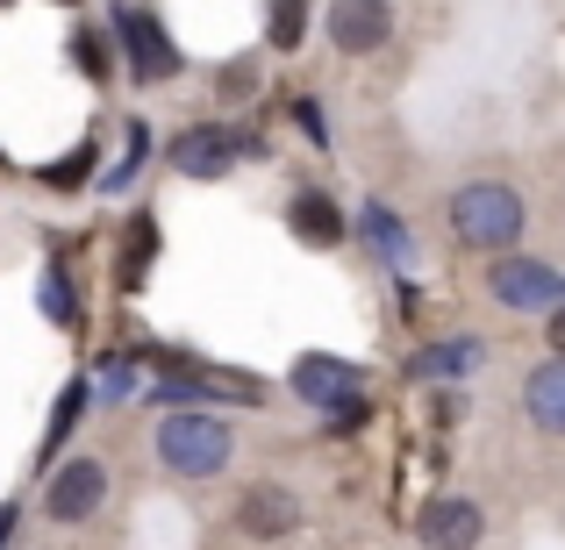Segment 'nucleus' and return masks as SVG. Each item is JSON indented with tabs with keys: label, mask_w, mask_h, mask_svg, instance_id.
I'll use <instances>...</instances> for the list:
<instances>
[{
	"label": "nucleus",
	"mask_w": 565,
	"mask_h": 550,
	"mask_svg": "<svg viewBox=\"0 0 565 550\" xmlns=\"http://www.w3.org/2000/svg\"><path fill=\"white\" fill-rule=\"evenodd\" d=\"M444 229H451V244L472 250V258H501V250L523 244L530 201L509 172H472V180H458L451 201H444Z\"/></svg>",
	"instance_id": "obj_1"
},
{
	"label": "nucleus",
	"mask_w": 565,
	"mask_h": 550,
	"mask_svg": "<svg viewBox=\"0 0 565 550\" xmlns=\"http://www.w3.org/2000/svg\"><path fill=\"white\" fill-rule=\"evenodd\" d=\"M151 451L172 479L201 486V479H222V472H230L236 429H230V414H215V408H166L158 429H151Z\"/></svg>",
	"instance_id": "obj_2"
},
{
	"label": "nucleus",
	"mask_w": 565,
	"mask_h": 550,
	"mask_svg": "<svg viewBox=\"0 0 565 550\" xmlns=\"http://www.w3.org/2000/svg\"><path fill=\"white\" fill-rule=\"evenodd\" d=\"M108 500H115V465L94 457V451H79L43 479V522L51 529H86V522H100Z\"/></svg>",
	"instance_id": "obj_3"
},
{
	"label": "nucleus",
	"mask_w": 565,
	"mask_h": 550,
	"mask_svg": "<svg viewBox=\"0 0 565 550\" xmlns=\"http://www.w3.org/2000/svg\"><path fill=\"white\" fill-rule=\"evenodd\" d=\"M487 301L501 308V315H552L565 308V272L544 258H530V250H501V258H487Z\"/></svg>",
	"instance_id": "obj_4"
},
{
	"label": "nucleus",
	"mask_w": 565,
	"mask_h": 550,
	"mask_svg": "<svg viewBox=\"0 0 565 550\" xmlns=\"http://www.w3.org/2000/svg\"><path fill=\"white\" fill-rule=\"evenodd\" d=\"M108 22H115V36H122V51H129V79H137V86H166V79L186 72V57H180V43L166 36L158 8H143V0H115Z\"/></svg>",
	"instance_id": "obj_5"
},
{
	"label": "nucleus",
	"mask_w": 565,
	"mask_h": 550,
	"mask_svg": "<svg viewBox=\"0 0 565 550\" xmlns=\"http://www.w3.org/2000/svg\"><path fill=\"white\" fill-rule=\"evenodd\" d=\"M230 529L244 543H294L308 529V508L287 479H250V486H236V500H230Z\"/></svg>",
	"instance_id": "obj_6"
},
{
	"label": "nucleus",
	"mask_w": 565,
	"mask_h": 550,
	"mask_svg": "<svg viewBox=\"0 0 565 550\" xmlns=\"http://www.w3.org/2000/svg\"><path fill=\"white\" fill-rule=\"evenodd\" d=\"M322 36H330L337 57L365 65V57H380L386 43L401 36V8L394 0H330V8H322Z\"/></svg>",
	"instance_id": "obj_7"
},
{
	"label": "nucleus",
	"mask_w": 565,
	"mask_h": 550,
	"mask_svg": "<svg viewBox=\"0 0 565 550\" xmlns=\"http://www.w3.org/2000/svg\"><path fill=\"white\" fill-rule=\"evenodd\" d=\"M236 129H222V122H186V129H172V143H166V165L180 172V180H201V186H215V180H230L236 172Z\"/></svg>",
	"instance_id": "obj_8"
},
{
	"label": "nucleus",
	"mask_w": 565,
	"mask_h": 550,
	"mask_svg": "<svg viewBox=\"0 0 565 550\" xmlns=\"http://www.w3.org/2000/svg\"><path fill=\"white\" fill-rule=\"evenodd\" d=\"M415 543L423 550H480L487 543V508L472 494H437L415 515Z\"/></svg>",
	"instance_id": "obj_9"
},
{
	"label": "nucleus",
	"mask_w": 565,
	"mask_h": 550,
	"mask_svg": "<svg viewBox=\"0 0 565 550\" xmlns=\"http://www.w3.org/2000/svg\"><path fill=\"white\" fill-rule=\"evenodd\" d=\"M287 229L308 250H337L344 244V207L330 201V186H294L287 193Z\"/></svg>",
	"instance_id": "obj_10"
},
{
	"label": "nucleus",
	"mask_w": 565,
	"mask_h": 550,
	"mask_svg": "<svg viewBox=\"0 0 565 550\" xmlns=\"http://www.w3.org/2000/svg\"><path fill=\"white\" fill-rule=\"evenodd\" d=\"M523 422L544 443H565V358H544L523 371Z\"/></svg>",
	"instance_id": "obj_11"
},
{
	"label": "nucleus",
	"mask_w": 565,
	"mask_h": 550,
	"mask_svg": "<svg viewBox=\"0 0 565 550\" xmlns=\"http://www.w3.org/2000/svg\"><path fill=\"white\" fill-rule=\"evenodd\" d=\"M308 14H316L308 0H265V43H273L279 57H294L308 43Z\"/></svg>",
	"instance_id": "obj_12"
},
{
	"label": "nucleus",
	"mask_w": 565,
	"mask_h": 550,
	"mask_svg": "<svg viewBox=\"0 0 565 550\" xmlns=\"http://www.w3.org/2000/svg\"><path fill=\"white\" fill-rule=\"evenodd\" d=\"M294 386H301V393L308 400H337V393H351V386H359V371H351V365H322V358H301V365H294Z\"/></svg>",
	"instance_id": "obj_13"
},
{
	"label": "nucleus",
	"mask_w": 565,
	"mask_h": 550,
	"mask_svg": "<svg viewBox=\"0 0 565 550\" xmlns=\"http://www.w3.org/2000/svg\"><path fill=\"white\" fill-rule=\"evenodd\" d=\"M72 57H79V72H86L94 86H108V79H115V43L100 36L94 22H79V29H72Z\"/></svg>",
	"instance_id": "obj_14"
},
{
	"label": "nucleus",
	"mask_w": 565,
	"mask_h": 550,
	"mask_svg": "<svg viewBox=\"0 0 565 550\" xmlns=\"http://www.w3.org/2000/svg\"><path fill=\"white\" fill-rule=\"evenodd\" d=\"M359 229H365V244H373L380 258H408V229H401V215H386L380 201L359 207Z\"/></svg>",
	"instance_id": "obj_15"
},
{
	"label": "nucleus",
	"mask_w": 565,
	"mask_h": 550,
	"mask_svg": "<svg viewBox=\"0 0 565 550\" xmlns=\"http://www.w3.org/2000/svg\"><path fill=\"white\" fill-rule=\"evenodd\" d=\"M480 365V344L472 336H458V344H429L423 351V371H472Z\"/></svg>",
	"instance_id": "obj_16"
},
{
	"label": "nucleus",
	"mask_w": 565,
	"mask_h": 550,
	"mask_svg": "<svg viewBox=\"0 0 565 550\" xmlns=\"http://www.w3.org/2000/svg\"><path fill=\"white\" fill-rule=\"evenodd\" d=\"M79 408H86V386L72 379V386H65V400H57V422H51V436H43V451H57V443L72 436V422H79Z\"/></svg>",
	"instance_id": "obj_17"
},
{
	"label": "nucleus",
	"mask_w": 565,
	"mask_h": 550,
	"mask_svg": "<svg viewBox=\"0 0 565 550\" xmlns=\"http://www.w3.org/2000/svg\"><path fill=\"white\" fill-rule=\"evenodd\" d=\"M544 351H552V358H565V308H552V315H544Z\"/></svg>",
	"instance_id": "obj_18"
},
{
	"label": "nucleus",
	"mask_w": 565,
	"mask_h": 550,
	"mask_svg": "<svg viewBox=\"0 0 565 550\" xmlns=\"http://www.w3.org/2000/svg\"><path fill=\"white\" fill-rule=\"evenodd\" d=\"M65 8H79V0H65Z\"/></svg>",
	"instance_id": "obj_19"
},
{
	"label": "nucleus",
	"mask_w": 565,
	"mask_h": 550,
	"mask_svg": "<svg viewBox=\"0 0 565 550\" xmlns=\"http://www.w3.org/2000/svg\"><path fill=\"white\" fill-rule=\"evenodd\" d=\"M0 8H14V0H0Z\"/></svg>",
	"instance_id": "obj_20"
}]
</instances>
